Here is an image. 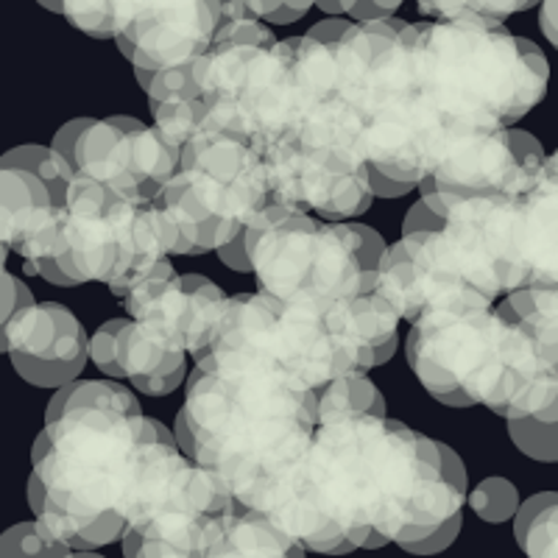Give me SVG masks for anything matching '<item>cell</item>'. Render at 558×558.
I'll return each instance as SVG.
<instances>
[{
    "label": "cell",
    "instance_id": "1",
    "mask_svg": "<svg viewBox=\"0 0 558 558\" xmlns=\"http://www.w3.org/2000/svg\"><path fill=\"white\" fill-rule=\"evenodd\" d=\"M466 470L447 445L388 416L318 422L260 514L305 550L341 556L416 545L461 517Z\"/></svg>",
    "mask_w": 558,
    "mask_h": 558
},
{
    "label": "cell",
    "instance_id": "2",
    "mask_svg": "<svg viewBox=\"0 0 558 558\" xmlns=\"http://www.w3.org/2000/svg\"><path fill=\"white\" fill-rule=\"evenodd\" d=\"M318 393L254 349H209L187 377L177 441L232 500L263 511L311 447Z\"/></svg>",
    "mask_w": 558,
    "mask_h": 558
},
{
    "label": "cell",
    "instance_id": "3",
    "mask_svg": "<svg viewBox=\"0 0 558 558\" xmlns=\"http://www.w3.org/2000/svg\"><path fill=\"white\" fill-rule=\"evenodd\" d=\"M148 427L151 418L118 383L73 380L57 388L32 450L34 520L73 550L123 539V506Z\"/></svg>",
    "mask_w": 558,
    "mask_h": 558
},
{
    "label": "cell",
    "instance_id": "4",
    "mask_svg": "<svg viewBox=\"0 0 558 558\" xmlns=\"http://www.w3.org/2000/svg\"><path fill=\"white\" fill-rule=\"evenodd\" d=\"M336 89L368 168L418 187L456 129L425 96L413 64V23H349L332 43Z\"/></svg>",
    "mask_w": 558,
    "mask_h": 558
},
{
    "label": "cell",
    "instance_id": "5",
    "mask_svg": "<svg viewBox=\"0 0 558 558\" xmlns=\"http://www.w3.org/2000/svg\"><path fill=\"white\" fill-rule=\"evenodd\" d=\"M408 363L445 405H486L506 418L558 416V372L508 302L416 318Z\"/></svg>",
    "mask_w": 558,
    "mask_h": 558
},
{
    "label": "cell",
    "instance_id": "6",
    "mask_svg": "<svg viewBox=\"0 0 558 558\" xmlns=\"http://www.w3.org/2000/svg\"><path fill=\"white\" fill-rule=\"evenodd\" d=\"M413 64L425 96L456 132L514 126L545 98V53L500 20L413 23Z\"/></svg>",
    "mask_w": 558,
    "mask_h": 558
},
{
    "label": "cell",
    "instance_id": "7",
    "mask_svg": "<svg viewBox=\"0 0 558 558\" xmlns=\"http://www.w3.org/2000/svg\"><path fill=\"white\" fill-rule=\"evenodd\" d=\"M209 349H254L277 363L293 386L316 393L338 377L380 366L355 313V296L322 302L238 293L227 299Z\"/></svg>",
    "mask_w": 558,
    "mask_h": 558
},
{
    "label": "cell",
    "instance_id": "8",
    "mask_svg": "<svg viewBox=\"0 0 558 558\" xmlns=\"http://www.w3.org/2000/svg\"><path fill=\"white\" fill-rule=\"evenodd\" d=\"M243 238L257 291L274 299L336 302L372 291L388 252L372 227L316 221L311 213L274 202L243 229Z\"/></svg>",
    "mask_w": 558,
    "mask_h": 558
},
{
    "label": "cell",
    "instance_id": "9",
    "mask_svg": "<svg viewBox=\"0 0 558 558\" xmlns=\"http://www.w3.org/2000/svg\"><path fill=\"white\" fill-rule=\"evenodd\" d=\"M62 252L57 266L73 286L104 282L126 296L168 257L166 229L154 198L118 193L76 173L59 204Z\"/></svg>",
    "mask_w": 558,
    "mask_h": 558
},
{
    "label": "cell",
    "instance_id": "10",
    "mask_svg": "<svg viewBox=\"0 0 558 558\" xmlns=\"http://www.w3.org/2000/svg\"><path fill=\"white\" fill-rule=\"evenodd\" d=\"M232 502L216 477L184 456L177 436L151 422L123 508V558H196L204 522Z\"/></svg>",
    "mask_w": 558,
    "mask_h": 558
},
{
    "label": "cell",
    "instance_id": "11",
    "mask_svg": "<svg viewBox=\"0 0 558 558\" xmlns=\"http://www.w3.org/2000/svg\"><path fill=\"white\" fill-rule=\"evenodd\" d=\"M274 204L318 213L332 221L372 207V168L357 146L341 101L305 129L263 148Z\"/></svg>",
    "mask_w": 558,
    "mask_h": 558
},
{
    "label": "cell",
    "instance_id": "12",
    "mask_svg": "<svg viewBox=\"0 0 558 558\" xmlns=\"http://www.w3.org/2000/svg\"><path fill=\"white\" fill-rule=\"evenodd\" d=\"M545 162L539 140L522 129H461L418 193L445 218L447 209L470 198L511 196Z\"/></svg>",
    "mask_w": 558,
    "mask_h": 558
},
{
    "label": "cell",
    "instance_id": "13",
    "mask_svg": "<svg viewBox=\"0 0 558 558\" xmlns=\"http://www.w3.org/2000/svg\"><path fill=\"white\" fill-rule=\"evenodd\" d=\"M397 316L405 322L433 311H463V307H492L495 299L466 277L450 248L445 227L402 235L383 254L375 288Z\"/></svg>",
    "mask_w": 558,
    "mask_h": 558
},
{
    "label": "cell",
    "instance_id": "14",
    "mask_svg": "<svg viewBox=\"0 0 558 558\" xmlns=\"http://www.w3.org/2000/svg\"><path fill=\"white\" fill-rule=\"evenodd\" d=\"M179 179L209 216L238 235L271 204L263 148L241 134H196L182 151Z\"/></svg>",
    "mask_w": 558,
    "mask_h": 558
},
{
    "label": "cell",
    "instance_id": "15",
    "mask_svg": "<svg viewBox=\"0 0 558 558\" xmlns=\"http://www.w3.org/2000/svg\"><path fill=\"white\" fill-rule=\"evenodd\" d=\"M123 305L132 322L198 361L213 343L227 296L213 279L177 274L166 257L123 296Z\"/></svg>",
    "mask_w": 558,
    "mask_h": 558
},
{
    "label": "cell",
    "instance_id": "16",
    "mask_svg": "<svg viewBox=\"0 0 558 558\" xmlns=\"http://www.w3.org/2000/svg\"><path fill=\"white\" fill-rule=\"evenodd\" d=\"M221 23L223 0H154L114 43L134 70L157 73L196 62L216 39Z\"/></svg>",
    "mask_w": 558,
    "mask_h": 558
},
{
    "label": "cell",
    "instance_id": "17",
    "mask_svg": "<svg viewBox=\"0 0 558 558\" xmlns=\"http://www.w3.org/2000/svg\"><path fill=\"white\" fill-rule=\"evenodd\" d=\"M12 366L37 388H62L82 375L89 357L84 327L59 302L28 305L7 324Z\"/></svg>",
    "mask_w": 558,
    "mask_h": 558
},
{
    "label": "cell",
    "instance_id": "18",
    "mask_svg": "<svg viewBox=\"0 0 558 558\" xmlns=\"http://www.w3.org/2000/svg\"><path fill=\"white\" fill-rule=\"evenodd\" d=\"M0 243L23 257V268L57 260L62 252L59 204L26 168L0 166Z\"/></svg>",
    "mask_w": 558,
    "mask_h": 558
},
{
    "label": "cell",
    "instance_id": "19",
    "mask_svg": "<svg viewBox=\"0 0 558 558\" xmlns=\"http://www.w3.org/2000/svg\"><path fill=\"white\" fill-rule=\"evenodd\" d=\"M196 558H305V545L260 511L232 502L204 522Z\"/></svg>",
    "mask_w": 558,
    "mask_h": 558
},
{
    "label": "cell",
    "instance_id": "20",
    "mask_svg": "<svg viewBox=\"0 0 558 558\" xmlns=\"http://www.w3.org/2000/svg\"><path fill=\"white\" fill-rule=\"evenodd\" d=\"M143 126L134 118H84L73 146V168L112 191L140 196L134 179V134ZM143 198V196H140Z\"/></svg>",
    "mask_w": 558,
    "mask_h": 558
},
{
    "label": "cell",
    "instance_id": "21",
    "mask_svg": "<svg viewBox=\"0 0 558 558\" xmlns=\"http://www.w3.org/2000/svg\"><path fill=\"white\" fill-rule=\"evenodd\" d=\"M134 73L146 89L154 126L168 140L184 148L207 129V101L193 76V62L157 70V73H143V70H134Z\"/></svg>",
    "mask_w": 558,
    "mask_h": 558
},
{
    "label": "cell",
    "instance_id": "22",
    "mask_svg": "<svg viewBox=\"0 0 558 558\" xmlns=\"http://www.w3.org/2000/svg\"><path fill=\"white\" fill-rule=\"evenodd\" d=\"M184 357L187 352L168 347L162 338L146 330L143 324L126 322L118 338V363L126 380L143 393L166 397L177 391L184 380Z\"/></svg>",
    "mask_w": 558,
    "mask_h": 558
},
{
    "label": "cell",
    "instance_id": "23",
    "mask_svg": "<svg viewBox=\"0 0 558 558\" xmlns=\"http://www.w3.org/2000/svg\"><path fill=\"white\" fill-rule=\"evenodd\" d=\"M514 536L527 558H558V492L533 495L517 508Z\"/></svg>",
    "mask_w": 558,
    "mask_h": 558
},
{
    "label": "cell",
    "instance_id": "24",
    "mask_svg": "<svg viewBox=\"0 0 558 558\" xmlns=\"http://www.w3.org/2000/svg\"><path fill=\"white\" fill-rule=\"evenodd\" d=\"M151 3L154 0H62V14L87 37L114 39Z\"/></svg>",
    "mask_w": 558,
    "mask_h": 558
},
{
    "label": "cell",
    "instance_id": "25",
    "mask_svg": "<svg viewBox=\"0 0 558 558\" xmlns=\"http://www.w3.org/2000/svg\"><path fill=\"white\" fill-rule=\"evenodd\" d=\"M375 413V416H388V405L383 393L366 375H349L327 383L318 391V422L330 418H349Z\"/></svg>",
    "mask_w": 558,
    "mask_h": 558
},
{
    "label": "cell",
    "instance_id": "26",
    "mask_svg": "<svg viewBox=\"0 0 558 558\" xmlns=\"http://www.w3.org/2000/svg\"><path fill=\"white\" fill-rule=\"evenodd\" d=\"M0 166L26 168V171L37 173V177L48 184V191H51L53 202L57 204L64 202V193H68L73 177H76V168L70 166L62 154L45 146L12 148V151H7L3 157H0Z\"/></svg>",
    "mask_w": 558,
    "mask_h": 558
},
{
    "label": "cell",
    "instance_id": "27",
    "mask_svg": "<svg viewBox=\"0 0 558 558\" xmlns=\"http://www.w3.org/2000/svg\"><path fill=\"white\" fill-rule=\"evenodd\" d=\"M542 0H416L418 12L430 20L452 17H483L506 20L517 12L536 7Z\"/></svg>",
    "mask_w": 558,
    "mask_h": 558
},
{
    "label": "cell",
    "instance_id": "28",
    "mask_svg": "<svg viewBox=\"0 0 558 558\" xmlns=\"http://www.w3.org/2000/svg\"><path fill=\"white\" fill-rule=\"evenodd\" d=\"M73 547L62 545L37 520L0 533V558H68Z\"/></svg>",
    "mask_w": 558,
    "mask_h": 558
},
{
    "label": "cell",
    "instance_id": "29",
    "mask_svg": "<svg viewBox=\"0 0 558 558\" xmlns=\"http://www.w3.org/2000/svg\"><path fill=\"white\" fill-rule=\"evenodd\" d=\"M514 445L533 461H558V416L556 418H508Z\"/></svg>",
    "mask_w": 558,
    "mask_h": 558
},
{
    "label": "cell",
    "instance_id": "30",
    "mask_svg": "<svg viewBox=\"0 0 558 558\" xmlns=\"http://www.w3.org/2000/svg\"><path fill=\"white\" fill-rule=\"evenodd\" d=\"M470 506L483 522H506L520 508V492L506 477H486L470 495Z\"/></svg>",
    "mask_w": 558,
    "mask_h": 558
},
{
    "label": "cell",
    "instance_id": "31",
    "mask_svg": "<svg viewBox=\"0 0 558 558\" xmlns=\"http://www.w3.org/2000/svg\"><path fill=\"white\" fill-rule=\"evenodd\" d=\"M123 324L126 318H112V322L101 324L96 336L89 338V357L107 377H123L121 363H118V338H121Z\"/></svg>",
    "mask_w": 558,
    "mask_h": 558
},
{
    "label": "cell",
    "instance_id": "32",
    "mask_svg": "<svg viewBox=\"0 0 558 558\" xmlns=\"http://www.w3.org/2000/svg\"><path fill=\"white\" fill-rule=\"evenodd\" d=\"M28 305H34L32 288L9 271L3 274L0 277V330H7V324Z\"/></svg>",
    "mask_w": 558,
    "mask_h": 558
},
{
    "label": "cell",
    "instance_id": "33",
    "mask_svg": "<svg viewBox=\"0 0 558 558\" xmlns=\"http://www.w3.org/2000/svg\"><path fill=\"white\" fill-rule=\"evenodd\" d=\"M461 525H463V517H456V520L447 522L445 527H438L436 533H430L427 539L416 542V545L402 547V550L413 553V556H436V553L447 550V547H450L452 542L458 539V533H461Z\"/></svg>",
    "mask_w": 558,
    "mask_h": 558
},
{
    "label": "cell",
    "instance_id": "34",
    "mask_svg": "<svg viewBox=\"0 0 558 558\" xmlns=\"http://www.w3.org/2000/svg\"><path fill=\"white\" fill-rule=\"evenodd\" d=\"M438 227H445V218L438 216L436 209H433L425 198H418V202L408 209L405 223H402V235L425 232V229H438Z\"/></svg>",
    "mask_w": 558,
    "mask_h": 558
},
{
    "label": "cell",
    "instance_id": "35",
    "mask_svg": "<svg viewBox=\"0 0 558 558\" xmlns=\"http://www.w3.org/2000/svg\"><path fill=\"white\" fill-rule=\"evenodd\" d=\"M218 257H221L223 266L235 268V271H252V257L246 252V238H243V232L235 241H229L227 246L218 248Z\"/></svg>",
    "mask_w": 558,
    "mask_h": 558
},
{
    "label": "cell",
    "instance_id": "36",
    "mask_svg": "<svg viewBox=\"0 0 558 558\" xmlns=\"http://www.w3.org/2000/svg\"><path fill=\"white\" fill-rule=\"evenodd\" d=\"M539 23L545 37L558 48V0H542Z\"/></svg>",
    "mask_w": 558,
    "mask_h": 558
},
{
    "label": "cell",
    "instance_id": "37",
    "mask_svg": "<svg viewBox=\"0 0 558 558\" xmlns=\"http://www.w3.org/2000/svg\"><path fill=\"white\" fill-rule=\"evenodd\" d=\"M372 191H375V196L397 198V196H402V193L411 191V184L393 182V179L383 177V173H377V171H372Z\"/></svg>",
    "mask_w": 558,
    "mask_h": 558
},
{
    "label": "cell",
    "instance_id": "38",
    "mask_svg": "<svg viewBox=\"0 0 558 558\" xmlns=\"http://www.w3.org/2000/svg\"><path fill=\"white\" fill-rule=\"evenodd\" d=\"M363 3L366 0H318L316 7L327 14H349V17H355Z\"/></svg>",
    "mask_w": 558,
    "mask_h": 558
},
{
    "label": "cell",
    "instance_id": "39",
    "mask_svg": "<svg viewBox=\"0 0 558 558\" xmlns=\"http://www.w3.org/2000/svg\"><path fill=\"white\" fill-rule=\"evenodd\" d=\"M39 7H45L48 12H59L62 14V0H37Z\"/></svg>",
    "mask_w": 558,
    "mask_h": 558
},
{
    "label": "cell",
    "instance_id": "40",
    "mask_svg": "<svg viewBox=\"0 0 558 558\" xmlns=\"http://www.w3.org/2000/svg\"><path fill=\"white\" fill-rule=\"evenodd\" d=\"M9 252H12V248L3 246V243H0V277L7 274V257H9Z\"/></svg>",
    "mask_w": 558,
    "mask_h": 558
},
{
    "label": "cell",
    "instance_id": "41",
    "mask_svg": "<svg viewBox=\"0 0 558 558\" xmlns=\"http://www.w3.org/2000/svg\"><path fill=\"white\" fill-rule=\"evenodd\" d=\"M68 558H104V556H98V553L93 550H73Z\"/></svg>",
    "mask_w": 558,
    "mask_h": 558
},
{
    "label": "cell",
    "instance_id": "42",
    "mask_svg": "<svg viewBox=\"0 0 558 558\" xmlns=\"http://www.w3.org/2000/svg\"><path fill=\"white\" fill-rule=\"evenodd\" d=\"M0 352H7V330H0Z\"/></svg>",
    "mask_w": 558,
    "mask_h": 558
}]
</instances>
